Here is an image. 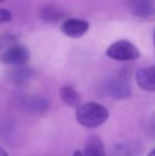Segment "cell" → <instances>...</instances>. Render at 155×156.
<instances>
[{
    "mask_svg": "<svg viewBox=\"0 0 155 156\" xmlns=\"http://www.w3.org/2000/svg\"><path fill=\"white\" fill-rule=\"evenodd\" d=\"M0 156H10V155H9V153L6 152L3 148H1V147H0Z\"/></svg>",
    "mask_w": 155,
    "mask_h": 156,
    "instance_id": "obj_15",
    "label": "cell"
},
{
    "mask_svg": "<svg viewBox=\"0 0 155 156\" xmlns=\"http://www.w3.org/2000/svg\"><path fill=\"white\" fill-rule=\"evenodd\" d=\"M41 18L47 21H58L64 17V13L58 8L49 4V5H46L45 8L41 9Z\"/></svg>",
    "mask_w": 155,
    "mask_h": 156,
    "instance_id": "obj_12",
    "label": "cell"
},
{
    "mask_svg": "<svg viewBox=\"0 0 155 156\" xmlns=\"http://www.w3.org/2000/svg\"><path fill=\"white\" fill-rule=\"evenodd\" d=\"M49 107V102L41 97H33L27 103V108L32 114H45Z\"/></svg>",
    "mask_w": 155,
    "mask_h": 156,
    "instance_id": "obj_11",
    "label": "cell"
},
{
    "mask_svg": "<svg viewBox=\"0 0 155 156\" xmlns=\"http://www.w3.org/2000/svg\"><path fill=\"white\" fill-rule=\"evenodd\" d=\"M110 117L107 108L97 102H87L77 107L76 118L82 126L96 129L102 125Z\"/></svg>",
    "mask_w": 155,
    "mask_h": 156,
    "instance_id": "obj_2",
    "label": "cell"
},
{
    "mask_svg": "<svg viewBox=\"0 0 155 156\" xmlns=\"http://www.w3.org/2000/svg\"><path fill=\"white\" fill-rule=\"evenodd\" d=\"M103 93L105 96L115 100H122L131 97L132 88L130 85V78L125 72H121L119 76L108 79L103 84Z\"/></svg>",
    "mask_w": 155,
    "mask_h": 156,
    "instance_id": "obj_3",
    "label": "cell"
},
{
    "mask_svg": "<svg viewBox=\"0 0 155 156\" xmlns=\"http://www.w3.org/2000/svg\"><path fill=\"white\" fill-rule=\"evenodd\" d=\"M132 12L140 18H151L155 16V5L152 0H134Z\"/></svg>",
    "mask_w": 155,
    "mask_h": 156,
    "instance_id": "obj_8",
    "label": "cell"
},
{
    "mask_svg": "<svg viewBox=\"0 0 155 156\" xmlns=\"http://www.w3.org/2000/svg\"><path fill=\"white\" fill-rule=\"evenodd\" d=\"M89 29L88 21L79 18L66 19L61 26V30L66 36L71 38H79L82 37Z\"/></svg>",
    "mask_w": 155,
    "mask_h": 156,
    "instance_id": "obj_5",
    "label": "cell"
},
{
    "mask_svg": "<svg viewBox=\"0 0 155 156\" xmlns=\"http://www.w3.org/2000/svg\"><path fill=\"white\" fill-rule=\"evenodd\" d=\"M20 66H18V68H15L14 70L11 71L10 78L12 80V82L15 83V84H23V83H25L30 78V74H31V71H30L29 68L20 67Z\"/></svg>",
    "mask_w": 155,
    "mask_h": 156,
    "instance_id": "obj_13",
    "label": "cell"
},
{
    "mask_svg": "<svg viewBox=\"0 0 155 156\" xmlns=\"http://www.w3.org/2000/svg\"><path fill=\"white\" fill-rule=\"evenodd\" d=\"M30 58V51L11 35L0 38V62L6 65H25Z\"/></svg>",
    "mask_w": 155,
    "mask_h": 156,
    "instance_id": "obj_1",
    "label": "cell"
},
{
    "mask_svg": "<svg viewBox=\"0 0 155 156\" xmlns=\"http://www.w3.org/2000/svg\"><path fill=\"white\" fill-rule=\"evenodd\" d=\"M143 147L138 140H129L117 144L113 149L112 156H141Z\"/></svg>",
    "mask_w": 155,
    "mask_h": 156,
    "instance_id": "obj_7",
    "label": "cell"
},
{
    "mask_svg": "<svg viewBox=\"0 0 155 156\" xmlns=\"http://www.w3.org/2000/svg\"><path fill=\"white\" fill-rule=\"evenodd\" d=\"M106 55L113 60L128 62V61H135L139 58L140 52L138 48L133 45L131 41L121 39V41H115L107 48Z\"/></svg>",
    "mask_w": 155,
    "mask_h": 156,
    "instance_id": "obj_4",
    "label": "cell"
},
{
    "mask_svg": "<svg viewBox=\"0 0 155 156\" xmlns=\"http://www.w3.org/2000/svg\"><path fill=\"white\" fill-rule=\"evenodd\" d=\"M135 80L141 89L155 93V66L138 69L135 73Z\"/></svg>",
    "mask_w": 155,
    "mask_h": 156,
    "instance_id": "obj_6",
    "label": "cell"
},
{
    "mask_svg": "<svg viewBox=\"0 0 155 156\" xmlns=\"http://www.w3.org/2000/svg\"><path fill=\"white\" fill-rule=\"evenodd\" d=\"M3 1H5V0H0V2H3Z\"/></svg>",
    "mask_w": 155,
    "mask_h": 156,
    "instance_id": "obj_19",
    "label": "cell"
},
{
    "mask_svg": "<svg viewBox=\"0 0 155 156\" xmlns=\"http://www.w3.org/2000/svg\"><path fill=\"white\" fill-rule=\"evenodd\" d=\"M60 96L65 104L77 108L81 105V96L71 86H63L60 89Z\"/></svg>",
    "mask_w": 155,
    "mask_h": 156,
    "instance_id": "obj_10",
    "label": "cell"
},
{
    "mask_svg": "<svg viewBox=\"0 0 155 156\" xmlns=\"http://www.w3.org/2000/svg\"><path fill=\"white\" fill-rule=\"evenodd\" d=\"M153 46H154V55H155V29L153 33Z\"/></svg>",
    "mask_w": 155,
    "mask_h": 156,
    "instance_id": "obj_18",
    "label": "cell"
},
{
    "mask_svg": "<svg viewBox=\"0 0 155 156\" xmlns=\"http://www.w3.org/2000/svg\"><path fill=\"white\" fill-rule=\"evenodd\" d=\"M12 20V13L6 9H0V23H9Z\"/></svg>",
    "mask_w": 155,
    "mask_h": 156,
    "instance_id": "obj_14",
    "label": "cell"
},
{
    "mask_svg": "<svg viewBox=\"0 0 155 156\" xmlns=\"http://www.w3.org/2000/svg\"><path fill=\"white\" fill-rule=\"evenodd\" d=\"M83 156H106L104 144L98 136H90L86 140Z\"/></svg>",
    "mask_w": 155,
    "mask_h": 156,
    "instance_id": "obj_9",
    "label": "cell"
},
{
    "mask_svg": "<svg viewBox=\"0 0 155 156\" xmlns=\"http://www.w3.org/2000/svg\"><path fill=\"white\" fill-rule=\"evenodd\" d=\"M72 156H83V153L81 152V151H77V152L73 153Z\"/></svg>",
    "mask_w": 155,
    "mask_h": 156,
    "instance_id": "obj_16",
    "label": "cell"
},
{
    "mask_svg": "<svg viewBox=\"0 0 155 156\" xmlns=\"http://www.w3.org/2000/svg\"><path fill=\"white\" fill-rule=\"evenodd\" d=\"M147 156H155V148L153 149V150H151L149 152V154H148Z\"/></svg>",
    "mask_w": 155,
    "mask_h": 156,
    "instance_id": "obj_17",
    "label": "cell"
}]
</instances>
